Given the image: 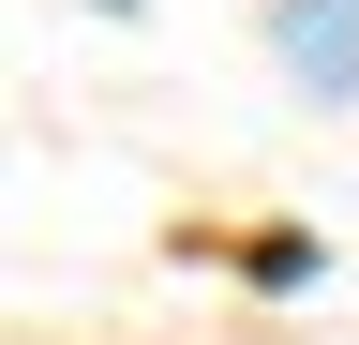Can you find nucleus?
I'll return each mask as SVG.
<instances>
[{"label":"nucleus","instance_id":"obj_1","mask_svg":"<svg viewBox=\"0 0 359 345\" xmlns=\"http://www.w3.org/2000/svg\"><path fill=\"white\" fill-rule=\"evenodd\" d=\"M269 60H285L314 105H344L359 91V0H269Z\"/></svg>","mask_w":359,"mask_h":345},{"label":"nucleus","instance_id":"obj_2","mask_svg":"<svg viewBox=\"0 0 359 345\" xmlns=\"http://www.w3.org/2000/svg\"><path fill=\"white\" fill-rule=\"evenodd\" d=\"M105 15H135V0H105Z\"/></svg>","mask_w":359,"mask_h":345}]
</instances>
